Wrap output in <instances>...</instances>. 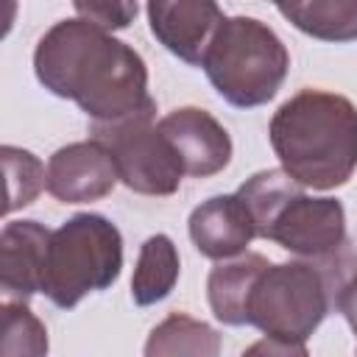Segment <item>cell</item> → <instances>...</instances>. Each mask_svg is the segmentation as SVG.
<instances>
[{
	"label": "cell",
	"mask_w": 357,
	"mask_h": 357,
	"mask_svg": "<svg viewBox=\"0 0 357 357\" xmlns=\"http://www.w3.org/2000/svg\"><path fill=\"white\" fill-rule=\"evenodd\" d=\"M33 73L47 92L73 100L92 126L156 114L142 56L81 17L56 22L36 42Z\"/></svg>",
	"instance_id": "cell-1"
},
{
	"label": "cell",
	"mask_w": 357,
	"mask_h": 357,
	"mask_svg": "<svg viewBox=\"0 0 357 357\" xmlns=\"http://www.w3.org/2000/svg\"><path fill=\"white\" fill-rule=\"evenodd\" d=\"M354 257L349 245L326 259L268 262L245 298V326H257L265 340L248 354H307V337L337 304V290Z\"/></svg>",
	"instance_id": "cell-2"
},
{
	"label": "cell",
	"mask_w": 357,
	"mask_h": 357,
	"mask_svg": "<svg viewBox=\"0 0 357 357\" xmlns=\"http://www.w3.org/2000/svg\"><path fill=\"white\" fill-rule=\"evenodd\" d=\"M268 137L282 170L307 190L343 187L357 170V106L346 95L296 92L273 112Z\"/></svg>",
	"instance_id": "cell-3"
},
{
	"label": "cell",
	"mask_w": 357,
	"mask_h": 357,
	"mask_svg": "<svg viewBox=\"0 0 357 357\" xmlns=\"http://www.w3.org/2000/svg\"><path fill=\"white\" fill-rule=\"evenodd\" d=\"M307 187L282 167L259 170L237 190L257 237L282 245L301 259H326L340 254L346 240V209L337 198L307 195Z\"/></svg>",
	"instance_id": "cell-4"
},
{
	"label": "cell",
	"mask_w": 357,
	"mask_h": 357,
	"mask_svg": "<svg viewBox=\"0 0 357 357\" xmlns=\"http://www.w3.org/2000/svg\"><path fill=\"white\" fill-rule=\"evenodd\" d=\"M201 67L226 103L254 109L282 89L290 53L271 25L254 17H226Z\"/></svg>",
	"instance_id": "cell-5"
},
{
	"label": "cell",
	"mask_w": 357,
	"mask_h": 357,
	"mask_svg": "<svg viewBox=\"0 0 357 357\" xmlns=\"http://www.w3.org/2000/svg\"><path fill=\"white\" fill-rule=\"evenodd\" d=\"M123 271V234L98 215L78 212L50 231L42 293L61 310H73L84 296L112 287Z\"/></svg>",
	"instance_id": "cell-6"
},
{
	"label": "cell",
	"mask_w": 357,
	"mask_h": 357,
	"mask_svg": "<svg viewBox=\"0 0 357 357\" xmlns=\"http://www.w3.org/2000/svg\"><path fill=\"white\" fill-rule=\"evenodd\" d=\"M117 165L120 181L139 195H173L181 187V159L153 117H131L112 126H92Z\"/></svg>",
	"instance_id": "cell-7"
},
{
	"label": "cell",
	"mask_w": 357,
	"mask_h": 357,
	"mask_svg": "<svg viewBox=\"0 0 357 357\" xmlns=\"http://www.w3.org/2000/svg\"><path fill=\"white\" fill-rule=\"evenodd\" d=\"M120 181L112 151L100 139H81L59 148L47 159L45 190L61 204H92L106 198Z\"/></svg>",
	"instance_id": "cell-8"
},
{
	"label": "cell",
	"mask_w": 357,
	"mask_h": 357,
	"mask_svg": "<svg viewBox=\"0 0 357 357\" xmlns=\"http://www.w3.org/2000/svg\"><path fill=\"white\" fill-rule=\"evenodd\" d=\"M218 0H148V25L156 42L176 59L201 67L223 22Z\"/></svg>",
	"instance_id": "cell-9"
},
{
	"label": "cell",
	"mask_w": 357,
	"mask_h": 357,
	"mask_svg": "<svg viewBox=\"0 0 357 357\" xmlns=\"http://www.w3.org/2000/svg\"><path fill=\"white\" fill-rule=\"evenodd\" d=\"M159 128L178 153L184 176L206 178L231 162V137L206 109H173L159 120Z\"/></svg>",
	"instance_id": "cell-10"
},
{
	"label": "cell",
	"mask_w": 357,
	"mask_h": 357,
	"mask_svg": "<svg viewBox=\"0 0 357 357\" xmlns=\"http://www.w3.org/2000/svg\"><path fill=\"white\" fill-rule=\"evenodd\" d=\"M187 231L192 245L206 259H231L245 254L248 243L257 237L254 220L240 201L237 192L231 195H215L204 204H198L190 212Z\"/></svg>",
	"instance_id": "cell-11"
},
{
	"label": "cell",
	"mask_w": 357,
	"mask_h": 357,
	"mask_svg": "<svg viewBox=\"0 0 357 357\" xmlns=\"http://www.w3.org/2000/svg\"><path fill=\"white\" fill-rule=\"evenodd\" d=\"M50 229L39 220H8L0 231V284L6 296L31 298L42 293V271Z\"/></svg>",
	"instance_id": "cell-12"
},
{
	"label": "cell",
	"mask_w": 357,
	"mask_h": 357,
	"mask_svg": "<svg viewBox=\"0 0 357 357\" xmlns=\"http://www.w3.org/2000/svg\"><path fill=\"white\" fill-rule=\"evenodd\" d=\"M268 265L262 254H240L220 259L206 279V298L215 318L226 326H245V298L257 273Z\"/></svg>",
	"instance_id": "cell-13"
},
{
	"label": "cell",
	"mask_w": 357,
	"mask_h": 357,
	"mask_svg": "<svg viewBox=\"0 0 357 357\" xmlns=\"http://www.w3.org/2000/svg\"><path fill=\"white\" fill-rule=\"evenodd\" d=\"M178 248L167 234H151L139 245V257L131 276V298L139 307H151L170 296L178 282Z\"/></svg>",
	"instance_id": "cell-14"
},
{
	"label": "cell",
	"mask_w": 357,
	"mask_h": 357,
	"mask_svg": "<svg viewBox=\"0 0 357 357\" xmlns=\"http://www.w3.org/2000/svg\"><path fill=\"white\" fill-rule=\"evenodd\" d=\"M279 14L293 28L321 42L357 39V0H293Z\"/></svg>",
	"instance_id": "cell-15"
},
{
	"label": "cell",
	"mask_w": 357,
	"mask_h": 357,
	"mask_svg": "<svg viewBox=\"0 0 357 357\" xmlns=\"http://www.w3.org/2000/svg\"><path fill=\"white\" fill-rule=\"evenodd\" d=\"M220 351V335L184 312L167 315L159 326H153L145 354L148 357H165V354H195V357H215Z\"/></svg>",
	"instance_id": "cell-16"
},
{
	"label": "cell",
	"mask_w": 357,
	"mask_h": 357,
	"mask_svg": "<svg viewBox=\"0 0 357 357\" xmlns=\"http://www.w3.org/2000/svg\"><path fill=\"white\" fill-rule=\"evenodd\" d=\"M28 298H11L6 296L3 301V337H0V351L6 357L17 354H47V329L45 324L31 312L25 304Z\"/></svg>",
	"instance_id": "cell-17"
},
{
	"label": "cell",
	"mask_w": 357,
	"mask_h": 357,
	"mask_svg": "<svg viewBox=\"0 0 357 357\" xmlns=\"http://www.w3.org/2000/svg\"><path fill=\"white\" fill-rule=\"evenodd\" d=\"M6 178H8V195H6V215L17 212L20 206L33 204V198L45 187V173L47 167L31 153L17 145H3L0 148Z\"/></svg>",
	"instance_id": "cell-18"
},
{
	"label": "cell",
	"mask_w": 357,
	"mask_h": 357,
	"mask_svg": "<svg viewBox=\"0 0 357 357\" xmlns=\"http://www.w3.org/2000/svg\"><path fill=\"white\" fill-rule=\"evenodd\" d=\"M81 20L103 28V31H123L137 20V0H73Z\"/></svg>",
	"instance_id": "cell-19"
},
{
	"label": "cell",
	"mask_w": 357,
	"mask_h": 357,
	"mask_svg": "<svg viewBox=\"0 0 357 357\" xmlns=\"http://www.w3.org/2000/svg\"><path fill=\"white\" fill-rule=\"evenodd\" d=\"M337 312H343V318L349 321L351 332L357 335V259L349 271V276L343 279L340 290H337V304H335Z\"/></svg>",
	"instance_id": "cell-20"
},
{
	"label": "cell",
	"mask_w": 357,
	"mask_h": 357,
	"mask_svg": "<svg viewBox=\"0 0 357 357\" xmlns=\"http://www.w3.org/2000/svg\"><path fill=\"white\" fill-rule=\"evenodd\" d=\"M271 3H273V6H276V8H279V11H282V8H284V6H290V3H293V0H271Z\"/></svg>",
	"instance_id": "cell-21"
}]
</instances>
